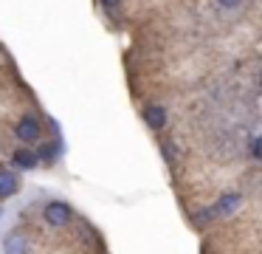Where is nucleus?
Listing matches in <instances>:
<instances>
[{
  "mask_svg": "<svg viewBox=\"0 0 262 254\" xmlns=\"http://www.w3.org/2000/svg\"><path fill=\"white\" fill-rule=\"evenodd\" d=\"M144 122L152 130H164L166 127V110L161 105H149L147 110H144Z\"/></svg>",
  "mask_w": 262,
  "mask_h": 254,
  "instance_id": "nucleus-3",
  "label": "nucleus"
},
{
  "mask_svg": "<svg viewBox=\"0 0 262 254\" xmlns=\"http://www.w3.org/2000/svg\"><path fill=\"white\" fill-rule=\"evenodd\" d=\"M239 201H243V198H239L237 192H228V195H223V198H220V203H217V206L211 209V212H214V214H231L234 209L239 206Z\"/></svg>",
  "mask_w": 262,
  "mask_h": 254,
  "instance_id": "nucleus-4",
  "label": "nucleus"
},
{
  "mask_svg": "<svg viewBox=\"0 0 262 254\" xmlns=\"http://www.w3.org/2000/svg\"><path fill=\"white\" fill-rule=\"evenodd\" d=\"M217 3H220V6H226V9H234V6H239L243 0H217Z\"/></svg>",
  "mask_w": 262,
  "mask_h": 254,
  "instance_id": "nucleus-9",
  "label": "nucleus"
},
{
  "mask_svg": "<svg viewBox=\"0 0 262 254\" xmlns=\"http://www.w3.org/2000/svg\"><path fill=\"white\" fill-rule=\"evenodd\" d=\"M40 119L37 116H23L17 122V127H14V135H17L20 141H37L40 139Z\"/></svg>",
  "mask_w": 262,
  "mask_h": 254,
  "instance_id": "nucleus-1",
  "label": "nucleus"
},
{
  "mask_svg": "<svg viewBox=\"0 0 262 254\" xmlns=\"http://www.w3.org/2000/svg\"><path fill=\"white\" fill-rule=\"evenodd\" d=\"M14 189H17V175L0 169V198H9Z\"/></svg>",
  "mask_w": 262,
  "mask_h": 254,
  "instance_id": "nucleus-5",
  "label": "nucleus"
},
{
  "mask_svg": "<svg viewBox=\"0 0 262 254\" xmlns=\"http://www.w3.org/2000/svg\"><path fill=\"white\" fill-rule=\"evenodd\" d=\"M251 155H254V158H259V139H254V141H251Z\"/></svg>",
  "mask_w": 262,
  "mask_h": 254,
  "instance_id": "nucleus-8",
  "label": "nucleus"
},
{
  "mask_svg": "<svg viewBox=\"0 0 262 254\" xmlns=\"http://www.w3.org/2000/svg\"><path fill=\"white\" fill-rule=\"evenodd\" d=\"M14 167H23V169H31V167H37V152H29V150H20V152H14Z\"/></svg>",
  "mask_w": 262,
  "mask_h": 254,
  "instance_id": "nucleus-6",
  "label": "nucleus"
},
{
  "mask_svg": "<svg viewBox=\"0 0 262 254\" xmlns=\"http://www.w3.org/2000/svg\"><path fill=\"white\" fill-rule=\"evenodd\" d=\"M46 220L51 226H65L71 220V206H68V203H59V201L48 203V206H46Z\"/></svg>",
  "mask_w": 262,
  "mask_h": 254,
  "instance_id": "nucleus-2",
  "label": "nucleus"
},
{
  "mask_svg": "<svg viewBox=\"0 0 262 254\" xmlns=\"http://www.w3.org/2000/svg\"><path fill=\"white\" fill-rule=\"evenodd\" d=\"M119 3H121V0H102V6H104V9H116Z\"/></svg>",
  "mask_w": 262,
  "mask_h": 254,
  "instance_id": "nucleus-10",
  "label": "nucleus"
},
{
  "mask_svg": "<svg viewBox=\"0 0 262 254\" xmlns=\"http://www.w3.org/2000/svg\"><path fill=\"white\" fill-rule=\"evenodd\" d=\"M57 150H59L57 144H46V147H42L40 152H37V161H40V158H42V161H51V158L57 155Z\"/></svg>",
  "mask_w": 262,
  "mask_h": 254,
  "instance_id": "nucleus-7",
  "label": "nucleus"
}]
</instances>
